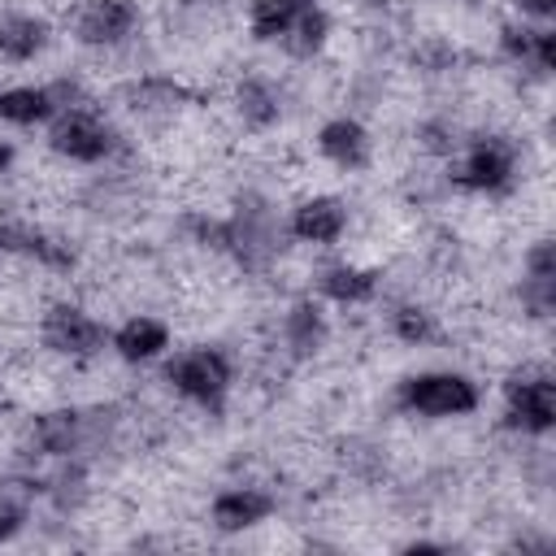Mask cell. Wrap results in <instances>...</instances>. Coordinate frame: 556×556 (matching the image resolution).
<instances>
[{
    "mask_svg": "<svg viewBox=\"0 0 556 556\" xmlns=\"http://www.w3.org/2000/svg\"><path fill=\"white\" fill-rule=\"evenodd\" d=\"M282 334H287V348L295 356H313L326 343V313L313 300H300V304H291V313L282 321Z\"/></svg>",
    "mask_w": 556,
    "mask_h": 556,
    "instance_id": "obj_16",
    "label": "cell"
},
{
    "mask_svg": "<svg viewBox=\"0 0 556 556\" xmlns=\"http://www.w3.org/2000/svg\"><path fill=\"white\" fill-rule=\"evenodd\" d=\"M521 304L530 308V317H547L556 304V278H521Z\"/></svg>",
    "mask_w": 556,
    "mask_h": 556,
    "instance_id": "obj_22",
    "label": "cell"
},
{
    "mask_svg": "<svg viewBox=\"0 0 556 556\" xmlns=\"http://www.w3.org/2000/svg\"><path fill=\"white\" fill-rule=\"evenodd\" d=\"M43 348L56 352V356H74V361H87V356H100L109 348V326L96 321L91 313L74 308V304H56L43 313Z\"/></svg>",
    "mask_w": 556,
    "mask_h": 556,
    "instance_id": "obj_5",
    "label": "cell"
},
{
    "mask_svg": "<svg viewBox=\"0 0 556 556\" xmlns=\"http://www.w3.org/2000/svg\"><path fill=\"white\" fill-rule=\"evenodd\" d=\"M30 439L43 456H70L83 443V417L74 408H56V413H39L30 426Z\"/></svg>",
    "mask_w": 556,
    "mask_h": 556,
    "instance_id": "obj_14",
    "label": "cell"
},
{
    "mask_svg": "<svg viewBox=\"0 0 556 556\" xmlns=\"http://www.w3.org/2000/svg\"><path fill=\"white\" fill-rule=\"evenodd\" d=\"M52 495H56V504H61V508H78V504H83V495H87L83 473H78V469H74V473H61V478L52 482Z\"/></svg>",
    "mask_w": 556,
    "mask_h": 556,
    "instance_id": "obj_25",
    "label": "cell"
},
{
    "mask_svg": "<svg viewBox=\"0 0 556 556\" xmlns=\"http://www.w3.org/2000/svg\"><path fill=\"white\" fill-rule=\"evenodd\" d=\"M48 48V22L35 13H4L0 17V56L4 61H35Z\"/></svg>",
    "mask_w": 556,
    "mask_h": 556,
    "instance_id": "obj_13",
    "label": "cell"
},
{
    "mask_svg": "<svg viewBox=\"0 0 556 556\" xmlns=\"http://www.w3.org/2000/svg\"><path fill=\"white\" fill-rule=\"evenodd\" d=\"M9 165H13V143H4V139H0V174H4Z\"/></svg>",
    "mask_w": 556,
    "mask_h": 556,
    "instance_id": "obj_29",
    "label": "cell"
},
{
    "mask_svg": "<svg viewBox=\"0 0 556 556\" xmlns=\"http://www.w3.org/2000/svg\"><path fill=\"white\" fill-rule=\"evenodd\" d=\"M61 113V91L56 87H35V83H22V87H4L0 91V122H13V126H43Z\"/></svg>",
    "mask_w": 556,
    "mask_h": 556,
    "instance_id": "obj_12",
    "label": "cell"
},
{
    "mask_svg": "<svg viewBox=\"0 0 556 556\" xmlns=\"http://www.w3.org/2000/svg\"><path fill=\"white\" fill-rule=\"evenodd\" d=\"M513 4H517V9L526 13V17H539V22L556 13V0H513Z\"/></svg>",
    "mask_w": 556,
    "mask_h": 556,
    "instance_id": "obj_28",
    "label": "cell"
},
{
    "mask_svg": "<svg viewBox=\"0 0 556 556\" xmlns=\"http://www.w3.org/2000/svg\"><path fill=\"white\" fill-rule=\"evenodd\" d=\"M291 4H295V9H308V4H317V0H291Z\"/></svg>",
    "mask_w": 556,
    "mask_h": 556,
    "instance_id": "obj_30",
    "label": "cell"
},
{
    "mask_svg": "<svg viewBox=\"0 0 556 556\" xmlns=\"http://www.w3.org/2000/svg\"><path fill=\"white\" fill-rule=\"evenodd\" d=\"M35 495V482H0V543H9L22 526H26V504Z\"/></svg>",
    "mask_w": 556,
    "mask_h": 556,
    "instance_id": "obj_20",
    "label": "cell"
},
{
    "mask_svg": "<svg viewBox=\"0 0 556 556\" xmlns=\"http://www.w3.org/2000/svg\"><path fill=\"white\" fill-rule=\"evenodd\" d=\"M504 400H508V426L526 434H547L556 426V387L543 369L513 374L504 382Z\"/></svg>",
    "mask_w": 556,
    "mask_h": 556,
    "instance_id": "obj_6",
    "label": "cell"
},
{
    "mask_svg": "<svg viewBox=\"0 0 556 556\" xmlns=\"http://www.w3.org/2000/svg\"><path fill=\"white\" fill-rule=\"evenodd\" d=\"M235 104H239V117L252 130H265V126H274L282 117V100L265 78H243L239 91H235Z\"/></svg>",
    "mask_w": 556,
    "mask_h": 556,
    "instance_id": "obj_18",
    "label": "cell"
},
{
    "mask_svg": "<svg viewBox=\"0 0 556 556\" xmlns=\"http://www.w3.org/2000/svg\"><path fill=\"white\" fill-rule=\"evenodd\" d=\"M526 65H534L539 74H547V70L556 65V30L534 26V39H530V61H526Z\"/></svg>",
    "mask_w": 556,
    "mask_h": 556,
    "instance_id": "obj_24",
    "label": "cell"
},
{
    "mask_svg": "<svg viewBox=\"0 0 556 556\" xmlns=\"http://www.w3.org/2000/svg\"><path fill=\"white\" fill-rule=\"evenodd\" d=\"M513 169H517L513 148L504 139H491V135L486 139H473L465 152L460 148L452 152V182L465 187V191L495 195V191L513 187Z\"/></svg>",
    "mask_w": 556,
    "mask_h": 556,
    "instance_id": "obj_4",
    "label": "cell"
},
{
    "mask_svg": "<svg viewBox=\"0 0 556 556\" xmlns=\"http://www.w3.org/2000/svg\"><path fill=\"white\" fill-rule=\"evenodd\" d=\"M417 143H421L430 156H452V152L460 148V139H456V130H452L447 122H421V126H417Z\"/></svg>",
    "mask_w": 556,
    "mask_h": 556,
    "instance_id": "obj_23",
    "label": "cell"
},
{
    "mask_svg": "<svg viewBox=\"0 0 556 556\" xmlns=\"http://www.w3.org/2000/svg\"><path fill=\"white\" fill-rule=\"evenodd\" d=\"M526 274L530 278H556V261H552V243L539 239L530 252H526Z\"/></svg>",
    "mask_w": 556,
    "mask_h": 556,
    "instance_id": "obj_27",
    "label": "cell"
},
{
    "mask_svg": "<svg viewBox=\"0 0 556 556\" xmlns=\"http://www.w3.org/2000/svg\"><path fill=\"white\" fill-rule=\"evenodd\" d=\"M274 508H278V500H274L269 491H261V486H226V491L213 495L208 521H213L222 534H243V530L269 521Z\"/></svg>",
    "mask_w": 556,
    "mask_h": 556,
    "instance_id": "obj_8",
    "label": "cell"
},
{
    "mask_svg": "<svg viewBox=\"0 0 556 556\" xmlns=\"http://www.w3.org/2000/svg\"><path fill=\"white\" fill-rule=\"evenodd\" d=\"M165 382L187 395L191 404L222 413L226 395H230V356L217 348H187L165 365Z\"/></svg>",
    "mask_w": 556,
    "mask_h": 556,
    "instance_id": "obj_2",
    "label": "cell"
},
{
    "mask_svg": "<svg viewBox=\"0 0 556 556\" xmlns=\"http://www.w3.org/2000/svg\"><path fill=\"white\" fill-rule=\"evenodd\" d=\"M326 39H330V13H326L321 4H308V9L295 13V22L287 26V35H282L278 43H282L291 56H313V52L326 48Z\"/></svg>",
    "mask_w": 556,
    "mask_h": 556,
    "instance_id": "obj_17",
    "label": "cell"
},
{
    "mask_svg": "<svg viewBox=\"0 0 556 556\" xmlns=\"http://www.w3.org/2000/svg\"><path fill=\"white\" fill-rule=\"evenodd\" d=\"M395 404L417 417H465L478 408V387L456 369H426L400 382Z\"/></svg>",
    "mask_w": 556,
    "mask_h": 556,
    "instance_id": "obj_1",
    "label": "cell"
},
{
    "mask_svg": "<svg viewBox=\"0 0 556 556\" xmlns=\"http://www.w3.org/2000/svg\"><path fill=\"white\" fill-rule=\"evenodd\" d=\"M48 148L65 161H78V165H96L104 161L113 148H117V135L113 126H104L96 113H87L83 104H65L52 122H48Z\"/></svg>",
    "mask_w": 556,
    "mask_h": 556,
    "instance_id": "obj_3",
    "label": "cell"
},
{
    "mask_svg": "<svg viewBox=\"0 0 556 556\" xmlns=\"http://www.w3.org/2000/svg\"><path fill=\"white\" fill-rule=\"evenodd\" d=\"M317 291L326 300H334V304H365L378 291V274L374 269H361V265H330L317 278Z\"/></svg>",
    "mask_w": 556,
    "mask_h": 556,
    "instance_id": "obj_15",
    "label": "cell"
},
{
    "mask_svg": "<svg viewBox=\"0 0 556 556\" xmlns=\"http://www.w3.org/2000/svg\"><path fill=\"white\" fill-rule=\"evenodd\" d=\"M295 4L291 0H252V9H248V26H252V35L261 39V43H278L282 35H287V26L295 22Z\"/></svg>",
    "mask_w": 556,
    "mask_h": 556,
    "instance_id": "obj_19",
    "label": "cell"
},
{
    "mask_svg": "<svg viewBox=\"0 0 556 556\" xmlns=\"http://www.w3.org/2000/svg\"><path fill=\"white\" fill-rule=\"evenodd\" d=\"M317 152L330 161V165H339V169H365L369 165V156H374V139H369V130L356 122V117H330V122H321V130H317Z\"/></svg>",
    "mask_w": 556,
    "mask_h": 556,
    "instance_id": "obj_9",
    "label": "cell"
},
{
    "mask_svg": "<svg viewBox=\"0 0 556 556\" xmlns=\"http://www.w3.org/2000/svg\"><path fill=\"white\" fill-rule=\"evenodd\" d=\"M391 330H395V339H404V343H426V339H434V317L426 313V308H417V304H404V308H395L391 313Z\"/></svg>",
    "mask_w": 556,
    "mask_h": 556,
    "instance_id": "obj_21",
    "label": "cell"
},
{
    "mask_svg": "<svg viewBox=\"0 0 556 556\" xmlns=\"http://www.w3.org/2000/svg\"><path fill=\"white\" fill-rule=\"evenodd\" d=\"M139 26V9L130 0H87L74 17V39L87 48H117Z\"/></svg>",
    "mask_w": 556,
    "mask_h": 556,
    "instance_id": "obj_7",
    "label": "cell"
},
{
    "mask_svg": "<svg viewBox=\"0 0 556 556\" xmlns=\"http://www.w3.org/2000/svg\"><path fill=\"white\" fill-rule=\"evenodd\" d=\"M109 348H113L122 361H130V365H148V361H156V356L169 352V326H165L161 317L135 313V317H126L117 330H109Z\"/></svg>",
    "mask_w": 556,
    "mask_h": 556,
    "instance_id": "obj_11",
    "label": "cell"
},
{
    "mask_svg": "<svg viewBox=\"0 0 556 556\" xmlns=\"http://www.w3.org/2000/svg\"><path fill=\"white\" fill-rule=\"evenodd\" d=\"M504 35V52L513 56V61H530V39H534V26H504L500 30Z\"/></svg>",
    "mask_w": 556,
    "mask_h": 556,
    "instance_id": "obj_26",
    "label": "cell"
},
{
    "mask_svg": "<svg viewBox=\"0 0 556 556\" xmlns=\"http://www.w3.org/2000/svg\"><path fill=\"white\" fill-rule=\"evenodd\" d=\"M287 230H291L300 243H339V235L348 230V204H343L339 195L300 200V204L291 208Z\"/></svg>",
    "mask_w": 556,
    "mask_h": 556,
    "instance_id": "obj_10",
    "label": "cell"
}]
</instances>
